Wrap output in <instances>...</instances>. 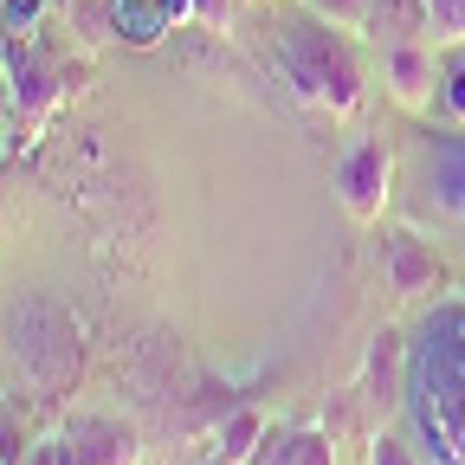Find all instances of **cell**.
Masks as SVG:
<instances>
[{
    "label": "cell",
    "mask_w": 465,
    "mask_h": 465,
    "mask_svg": "<svg viewBox=\"0 0 465 465\" xmlns=\"http://www.w3.org/2000/svg\"><path fill=\"white\" fill-rule=\"evenodd\" d=\"M407 420L427 465H465V304L427 317L420 342L407 349Z\"/></svg>",
    "instance_id": "obj_1"
},
{
    "label": "cell",
    "mask_w": 465,
    "mask_h": 465,
    "mask_svg": "<svg viewBox=\"0 0 465 465\" xmlns=\"http://www.w3.org/2000/svg\"><path fill=\"white\" fill-rule=\"evenodd\" d=\"M278 65H284L291 84H298L304 104H323L330 116H349V110L362 104V65H356V52H349L342 33L323 26L317 14L278 26Z\"/></svg>",
    "instance_id": "obj_2"
},
{
    "label": "cell",
    "mask_w": 465,
    "mask_h": 465,
    "mask_svg": "<svg viewBox=\"0 0 465 465\" xmlns=\"http://www.w3.org/2000/svg\"><path fill=\"white\" fill-rule=\"evenodd\" d=\"M388 174H394V155H388V143L381 136H356L342 149V162H336V194H342V207H349V220H381V207H388Z\"/></svg>",
    "instance_id": "obj_3"
},
{
    "label": "cell",
    "mask_w": 465,
    "mask_h": 465,
    "mask_svg": "<svg viewBox=\"0 0 465 465\" xmlns=\"http://www.w3.org/2000/svg\"><path fill=\"white\" fill-rule=\"evenodd\" d=\"M136 459H143L136 433H130L124 420H104V414L72 420L65 440L52 446V465H136Z\"/></svg>",
    "instance_id": "obj_4"
},
{
    "label": "cell",
    "mask_w": 465,
    "mask_h": 465,
    "mask_svg": "<svg viewBox=\"0 0 465 465\" xmlns=\"http://www.w3.org/2000/svg\"><path fill=\"white\" fill-rule=\"evenodd\" d=\"M381 78H388L394 104H407V110H427V104H440L433 39H407V45H388V52H381Z\"/></svg>",
    "instance_id": "obj_5"
},
{
    "label": "cell",
    "mask_w": 465,
    "mask_h": 465,
    "mask_svg": "<svg viewBox=\"0 0 465 465\" xmlns=\"http://www.w3.org/2000/svg\"><path fill=\"white\" fill-rule=\"evenodd\" d=\"M381 272H388V284L401 298H427V291H440V278H446L440 252L420 240V232H388L381 240Z\"/></svg>",
    "instance_id": "obj_6"
},
{
    "label": "cell",
    "mask_w": 465,
    "mask_h": 465,
    "mask_svg": "<svg viewBox=\"0 0 465 465\" xmlns=\"http://www.w3.org/2000/svg\"><path fill=\"white\" fill-rule=\"evenodd\" d=\"M116 14V33H124L130 45H155L168 26H182L201 14V0H110Z\"/></svg>",
    "instance_id": "obj_7"
},
{
    "label": "cell",
    "mask_w": 465,
    "mask_h": 465,
    "mask_svg": "<svg viewBox=\"0 0 465 465\" xmlns=\"http://www.w3.org/2000/svg\"><path fill=\"white\" fill-rule=\"evenodd\" d=\"M265 440H272L265 407H232L226 427H220V446H213V465H259V446Z\"/></svg>",
    "instance_id": "obj_8"
},
{
    "label": "cell",
    "mask_w": 465,
    "mask_h": 465,
    "mask_svg": "<svg viewBox=\"0 0 465 465\" xmlns=\"http://www.w3.org/2000/svg\"><path fill=\"white\" fill-rule=\"evenodd\" d=\"M369 39L381 52L388 45H407V39H433L427 0H375V7H369Z\"/></svg>",
    "instance_id": "obj_9"
},
{
    "label": "cell",
    "mask_w": 465,
    "mask_h": 465,
    "mask_svg": "<svg viewBox=\"0 0 465 465\" xmlns=\"http://www.w3.org/2000/svg\"><path fill=\"white\" fill-rule=\"evenodd\" d=\"M433 201H440L452 220H465V143H459V136L433 149Z\"/></svg>",
    "instance_id": "obj_10"
},
{
    "label": "cell",
    "mask_w": 465,
    "mask_h": 465,
    "mask_svg": "<svg viewBox=\"0 0 465 465\" xmlns=\"http://www.w3.org/2000/svg\"><path fill=\"white\" fill-rule=\"evenodd\" d=\"M272 465H336V446H330V433L304 427V433H284L278 440V459Z\"/></svg>",
    "instance_id": "obj_11"
},
{
    "label": "cell",
    "mask_w": 465,
    "mask_h": 465,
    "mask_svg": "<svg viewBox=\"0 0 465 465\" xmlns=\"http://www.w3.org/2000/svg\"><path fill=\"white\" fill-rule=\"evenodd\" d=\"M7 78H14V104H26V110H52V97H58V91H52V72L33 65L26 52L14 58V72H7Z\"/></svg>",
    "instance_id": "obj_12"
},
{
    "label": "cell",
    "mask_w": 465,
    "mask_h": 465,
    "mask_svg": "<svg viewBox=\"0 0 465 465\" xmlns=\"http://www.w3.org/2000/svg\"><path fill=\"white\" fill-rule=\"evenodd\" d=\"M369 7L375 0H311V14L336 33H369Z\"/></svg>",
    "instance_id": "obj_13"
},
{
    "label": "cell",
    "mask_w": 465,
    "mask_h": 465,
    "mask_svg": "<svg viewBox=\"0 0 465 465\" xmlns=\"http://www.w3.org/2000/svg\"><path fill=\"white\" fill-rule=\"evenodd\" d=\"M427 20H433V45H459L465 39V0H427Z\"/></svg>",
    "instance_id": "obj_14"
},
{
    "label": "cell",
    "mask_w": 465,
    "mask_h": 465,
    "mask_svg": "<svg viewBox=\"0 0 465 465\" xmlns=\"http://www.w3.org/2000/svg\"><path fill=\"white\" fill-rule=\"evenodd\" d=\"M440 110H446V124H465V58H452L440 72Z\"/></svg>",
    "instance_id": "obj_15"
},
{
    "label": "cell",
    "mask_w": 465,
    "mask_h": 465,
    "mask_svg": "<svg viewBox=\"0 0 465 465\" xmlns=\"http://www.w3.org/2000/svg\"><path fill=\"white\" fill-rule=\"evenodd\" d=\"M369 465H427V459H420V446H407L401 433H375L369 440Z\"/></svg>",
    "instance_id": "obj_16"
},
{
    "label": "cell",
    "mask_w": 465,
    "mask_h": 465,
    "mask_svg": "<svg viewBox=\"0 0 465 465\" xmlns=\"http://www.w3.org/2000/svg\"><path fill=\"white\" fill-rule=\"evenodd\" d=\"M0 20H7V33H33L39 0H0Z\"/></svg>",
    "instance_id": "obj_17"
}]
</instances>
